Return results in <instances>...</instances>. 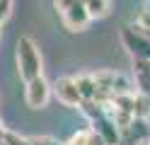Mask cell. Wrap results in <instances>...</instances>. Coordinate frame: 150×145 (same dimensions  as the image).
<instances>
[{
	"mask_svg": "<svg viewBox=\"0 0 150 145\" xmlns=\"http://www.w3.org/2000/svg\"><path fill=\"white\" fill-rule=\"evenodd\" d=\"M80 109L92 123L90 131L97 133L99 138L104 140V145H119V128L114 126V121H111L107 106H102L97 102H80Z\"/></svg>",
	"mask_w": 150,
	"mask_h": 145,
	"instance_id": "1",
	"label": "cell"
},
{
	"mask_svg": "<svg viewBox=\"0 0 150 145\" xmlns=\"http://www.w3.org/2000/svg\"><path fill=\"white\" fill-rule=\"evenodd\" d=\"M17 70L24 82L41 77L44 70V61H41V51L29 36H20L17 39Z\"/></svg>",
	"mask_w": 150,
	"mask_h": 145,
	"instance_id": "2",
	"label": "cell"
},
{
	"mask_svg": "<svg viewBox=\"0 0 150 145\" xmlns=\"http://www.w3.org/2000/svg\"><path fill=\"white\" fill-rule=\"evenodd\" d=\"M121 41H124V48L133 56V61H150V39L143 32L133 27H124Z\"/></svg>",
	"mask_w": 150,
	"mask_h": 145,
	"instance_id": "3",
	"label": "cell"
},
{
	"mask_svg": "<svg viewBox=\"0 0 150 145\" xmlns=\"http://www.w3.org/2000/svg\"><path fill=\"white\" fill-rule=\"evenodd\" d=\"M24 97H27V104L32 109H39V106H46V102L51 99V85L41 77H34V80L27 82V90H24Z\"/></svg>",
	"mask_w": 150,
	"mask_h": 145,
	"instance_id": "4",
	"label": "cell"
},
{
	"mask_svg": "<svg viewBox=\"0 0 150 145\" xmlns=\"http://www.w3.org/2000/svg\"><path fill=\"white\" fill-rule=\"evenodd\" d=\"M51 92L58 97V102H63L65 106H80V102H82L73 77H58V80L51 85Z\"/></svg>",
	"mask_w": 150,
	"mask_h": 145,
	"instance_id": "5",
	"label": "cell"
},
{
	"mask_svg": "<svg viewBox=\"0 0 150 145\" xmlns=\"http://www.w3.org/2000/svg\"><path fill=\"white\" fill-rule=\"evenodd\" d=\"M148 133H150V128H148L145 119H133L126 128L119 131V145H138L140 140L148 138Z\"/></svg>",
	"mask_w": 150,
	"mask_h": 145,
	"instance_id": "6",
	"label": "cell"
},
{
	"mask_svg": "<svg viewBox=\"0 0 150 145\" xmlns=\"http://www.w3.org/2000/svg\"><path fill=\"white\" fill-rule=\"evenodd\" d=\"M63 17V24L70 29V32H82V29H87V24L92 22L90 19V15H87V10L82 7V3L78 0L75 5H70L65 12L61 15Z\"/></svg>",
	"mask_w": 150,
	"mask_h": 145,
	"instance_id": "7",
	"label": "cell"
},
{
	"mask_svg": "<svg viewBox=\"0 0 150 145\" xmlns=\"http://www.w3.org/2000/svg\"><path fill=\"white\" fill-rule=\"evenodd\" d=\"M133 77L140 87V94L150 99V61H133Z\"/></svg>",
	"mask_w": 150,
	"mask_h": 145,
	"instance_id": "8",
	"label": "cell"
},
{
	"mask_svg": "<svg viewBox=\"0 0 150 145\" xmlns=\"http://www.w3.org/2000/svg\"><path fill=\"white\" fill-rule=\"evenodd\" d=\"M73 80H75V87H78L82 102H92V99H95L97 85H95V77H92L90 73H82V75H78V77H73Z\"/></svg>",
	"mask_w": 150,
	"mask_h": 145,
	"instance_id": "9",
	"label": "cell"
},
{
	"mask_svg": "<svg viewBox=\"0 0 150 145\" xmlns=\"http://www.w3.org/2000/svg\"><path fill=\"white\" fill-rule=\"evenodd\" d=\"M82 7L87 10L90 19H97V17H107L109 15V0H80Z\"/></svg>",
	"mask_w": 150,
	"mask_h": 145,
	"instance_id": "10",
	"label": "cell"
},
{
	"mask_svg": "<svg viewBox=\"0 0 150 145\" xmlns=\"http://www.w3.org/2000/svg\"><path fill=\"white\" fill-rule=\"evenodd\" d=\"M63 145H104V140L87 128V131H78L75 135H70V140L63 143Z\"/></svg>",
	"mask_w": 150,
	"mask_h": 145,
	"instance_id": "11",
	"label": "cell"
},
{
	"mask_svg": "<svg viewBox=\"0 0 150 145\" xmlns=\"http://www.w3.org/2000/svg\"><path fill=\"white\" fill-rule=\"evenodd\" d=\"M5 145H32L29 138H24V135L15 133V131H5V138H3Z\"/></svg>",
	"mask_w": 150,
	"mask_h": 145,
	"instance_id": "12",
	"label": "cell"
},
{
	"mask_svg": "<svg viewBox=\"0 0 150 145\" xmlns=\"http://www.w3.org/2000/svg\"><path fill=\"white\" fill-rule=\"evenodd\" d=\"M29 143L32 145H63L56 138H51V135H34V138H29Z\"/></svg>",
	"mask_w": 150,
	"mask_h": 145,
	"instance_id": "13",
	"label": "cell"
},
{
	"mask_svg": "<svg viewBox=\"0 0 150 145\" xmlns=\"http://www.w3.org/2000/svg\"><path fill=\"white\" fill-rule=\"evenodd\" d=\"M12 12V0H0V24L5 22Z\"/></svg>",
	"mask_w": 150,
	"mask_h": 145,
	"instance_id": "14",
	"label": "cell"
},
{
	"mask_svg": "<svg viewBox=\"0 0 150 145\" xmlns=\"http://www.w3.org/2000/svg\"><path fill=\"white\" fill-rule=\"evenodd\" d=\"M138 27L145 29V32H150V7H145L143 12L138 15Z\"/></svg>",
	"mask_w": 150,
	"mask_h": 145,
	"instance_id": "15",
	"label": "cell"
},
{
	"mask_svg": "<svg viewBox=\"0 0 150 145\" xmlns=\"http://www.w3.org/2000/svg\"><path fill=\"white\" fill-rule=\"evenodd\" d=\"M75 3H78V0H53V5H56V10H58L61 15H63V12H65V10H68L70 5H75Z\"/></svg>",
	"mask_w": 150,
	"mask_h": 145,
	"instance_id": "16",
	"label": "cell"
},
{
	"mask_svg": "<svg viewBox=\"0 0 150 145\" xmlns=\"http://www.w3.org/2000/svg\"><path fill=\"white\" fill-rule=\"evenodd\" d=\"M5 131H7V128H5L3 123H0V145H3V138H5Z\"/></svg>",
	"mask_w": 150,
	"mask_h": 145,
	"instance_id": "17",
	"label": "cell"
},
{
	"mask_svg": "<svg viewBox=\"0 0 150 145\" xmlns=\"http://www.w3.org/2000/svg\"><path fill=\"white\" fill-rule=\"evenodd\" d=\"M138 145H150V138H145V140H140Z\"/></svg>",
	"mask_w": 150,
	"mask_h": 145,
	"instance_id": "18",
	"label": "cell"
},
{
	"mask_svg": "<svg viewBox=\"0 0 150 145\" xmlns=\"http://www.w3.org/2000/svg\"><path fill=\"white\" fill-rule=\"evenodd\" d=\"M145 36H148V39H150V32H145Z\"/></svg>",
	"mask_w": 150,
	"mask_h": 145,
	"instance_id": "19",
	"label": "cell"
},
{
	"mask_svg": "<svg viewBox=\"0 0 150 145\" xmlns=\"http://www.w3.org/2000/svg\"><path fill=\"white\" fill-rule=\"evenodd\" d=\"M3 145H5V143H3Z\"/></svg>",
	"mask_w": 150,
	"mask_h": 145,
	"instance_id": "20",
	"label": "cell"
}]
</instances>
